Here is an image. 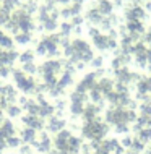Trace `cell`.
I'll use <instances>...</instances> for the list:
<instances>
[{
	"label": "cell",
	"mask_w": 151,
	"mask_h": 154,
	"mask_svg": "<svg viewBox=\"0 0 151 154\" xmlns=\"http://www.w3.org/2000/svg\"><path fill=\"white\" fill-rule=\"evenodd\" d=\"M20 119H21L23 127L33 128V130H36V131H42L44 128H46L44 119L37 117V115H29V114H24V112H23V115Z\"/></svg>",
	"instance_id": "3957f363"
},
{
	"label": "cell",
	"mask_w": 151,
	"mask_h": 154,
	"mask_svg": "<svg viewBox=\"0 0 151 154\" xmlns=\"http://www.w3.org/2000/svg\"><path fill=\"white\" fill-rule=\"evenodd\" d=\"M60 29H62V36H65V34H68V32H70V29H72V24L64 23V24L60 26Z\"/></svg>",
	"instance_id": "ac0fdd59"
},
{
	"label": "cell",
	"mask_w": 151,
	"mask_h": 154,
	"mask_svg": "<svg viewBox=\"0 0 151 154\" xmlns=\"http://www.w3.org/2000/svg\"><path fill=\"white\" fill-rule=\"evenodd\" d=\"M2 119H3V110L0 109V120H2Z\"/></svg>",
	"instance_id": "ffe728a7"
},
{
	"label": "cell",
	"mask_w": 151,
	"mask_h": 154,
	"mask_svg": "<svg viewBox=\"0 0 151 154\" xmlns=\"http://www.w3.org/2000/svg\"><path fill=\"white\" fill-rule=\"evenodd\" d=\"M20 138H21V143L23 144H29L33 146L34 141L37 140V131L33 130V128H28V127H21L20 128Z\"/></svg>",
	"instance_id": "5b68a950"
},
{
	"label": "cell",
	"mask_w": 151,
	"mask_h": 154,
	"mask_svg": "<svg viewBox=\"0 0 151 154\" xmlns=\"http://www.w3.org/2000/svg\"><path fill=\"white\" fill-rule=\"evenodd\" d=\"M5 114L8 119H20L23 115V109L18 106V104H10V106L5 109Z\"/></svg>",
	"instance_id": "ba28073f"
},
{
	"label": "cell",
	"mask_w": 151,
	"mask_h": 154,
	"mask_svg": "<svg viewBox=\"0 0 151 154\" xmlns=\"http://www.w3.org/2000/svg\"><path fill=\"white\" fill-rule=\"evenodd\" d=\"M5 143H7V148L8 149H18L20 146H21V138H20L18 135H13V136H8V138H5Z\"/></svg>",
	"instance_id": "7c38bea8"
},
{
	"label": "cell",
	"mask_w": 151,
	"mask_h": 154,
	"mask_svg": "<svg viewBox=\"0 0 151 154\" xmlns=\"http://www.w3.org/2000/svg\"><path fill=\"white\" fill-rule=\"evenodd\" d=\"M72 81H73V78H72V73H62V76H58V83L57 85L60 86L62 89H65L67 86H70L72 85Z\"/></svg>",
	"instance_id": "4fadbf2b"
},
{
	"label": "cell",
	"mask_w": 151,
	"mask_h": 154,
	"mask_svg": "<svg viewBox=\"0 0 151 154\" xmlns=\"http://www.w3.org/2000/svg\"><path fill=\"white\" fill-rule=\"evenodd\" d=\"M23 112L24 114H29V115H37V112H39V104L36 102V99L28 97L26 104L23 106Z\"/></svg>",
	"instance_id": "52a82bcc"
},
{
	"label": "cell",
	"mask_w": 151,
	"mask_h": 154,
	"mask_svg": "<svg viewBox=\"0 0 151 154\" xmlns=\"http://www.w3.org/2000/svg\"><path fill=\"white\" fill-rule=\"evenodd\" d=\"M0 49H3V51H10V49H15V41H13V37L8 36V34L0 36Z\"/></svg>",
	"instance_id": "9c48e42d"
},
{
	"label": "cell",
	"mask_w": 151,
	"mask_h": 154,
	"mask_svg": "<svg viewBox=\"0 0 151 154\" xmlns=\"http://www.w3.org/2000/svg\"><path fill=\"white\" fill-rule=\"evenodd\" d=\"M13 41L18 45H28L33 41V36L28 34V32H18V34H15V39Z\"/></svg>",
	"instance_id": "8fae6325"
},
{
	"label": "cell",
	"mask_w": 151,
	"mask_h": 154,
	"mask_svg": "<svg viewBox=\"0 0 151 154\" xmlns=\"http://www.w3.org/2000/svg\"><path fill=\"white\" fill-rule=\"evenodd\" d=\"M33 148L36 149L37 154H49L52 151V138L49 136V133L44 130L41 131V135L37 136V140L34 141Z\"/></svg>",
	"instance_id": "7a4b0ae2"
},
{
	"label": "cell",
	"mask_w": 151,
	"mask_h": 154,
	"mask_svg": "<svg viewBox=\"0 0 151 154\" xmlns=\"http://www.w3.org/2000/svg\"><path fill=\"white\" fill-rule=\"evenodd\" d=\"M21 70H23V73L29 75V76H34V75L37 73V65L34 63V62H29V63H23V65H21Z\"/></svg>",
	"instance_id": "5bb4252c"
},
{
	"label": "cell",
	"mask_w": 151,
	"mask_h": 154,
	"mask_svg": "<svg viewBox=\"0 0 151 154\" xmlns=\"http://www.w3.org/2000/svg\"><path fill=\"white\" fill-rule=\"evenodd\" d=\"M0 135H2L3 138L16 135V125L11 122V119H3L2 120V123H0Z\"/></svg>",
	"instance_id": "8992f818"
},
{
	"label": "cell",
	"mask_w": 151,
	"mask_h": 154,
	"mask_svg": "<svg viewBox=\"0 0 151 154\" xmlns=\"http://www.w3.org/2000/svg\"><path fill=\"white\" fill-rule=\"evenodd\" d=\"M0 146H7V143H5V138H3L2 135H0Z\"/></svg>",
	"instance_id": "d6986e66"
},
{
	"label": "cell",
	"mask_w": 151,
	"mask_h": 154,
	"mask_svg": "<svg viewBox=\"0 0 151 154\" xmlns=\"http://www.w3.org/2000/svg\"><path fill=\"white\" fill-rule=\"evenodd\" d=\"M11 78L15 81V88L24 96H34L36 91V85L37 81L34 80V76H29V75L23 73L21 68H13L11 70Z\"/></svg>",
	"instance_id": "6da1fadb"
},
{
	"label": "cell",
	"mask_w": 151,
	"mask_h": 154,
	"mask_svg": "<svg viewBox=\"0 0 151 154\" xmlns=\"http://www.w3.org/2000/svg\"><path fill=\"white\" fill-rule=\"evenodd\" d=\"M18 152L20 154H31L33 152V146H29V144H21V146L18 148Z\"/></svg>",
	"instance_id": "e0dca14e"
},
{
	"label": "cell",
	"mask_w": 151,
	"mask_h": 154,
	"mask_svg": "<svg viewBox=\"0 0 151 154\" xmlns=\"http://www.w3.org/2000/svg\"><path fill=\"white\" fill-rule=\"evenodd\" d=\"M34 57H36V52L31 51V49H26V51H23L21 54H20L18 57V62L20 63H29V62H34Z\"/></svg>",
	"instance_id": "30bf717a"
},
{
	"label": "cell",
	"mask_w": 151,
	"mask_h": 154,
	"mask_svg": "<svg viewBox=\"0 0 151 154\" xmlns=\"http://www.w3.org/2000/svg\"><path fill=\"white\" fill-rule=\"evenodd\" d=\"M46 128H47L49 133H58V131L65 130V120L60 115H52L49 119V122L46 123Z\"/></svg>",
	"instance_id": "277c9868"
},
{
	"label": "cell",
	"mask_w": 151,
	"mask_h": 154,
	"mask_svg": "<svg viewBox=\"0 0 151 154\" xmlns=\"http://www.w3.org/2000/svg\"><path fill=\"white\" fill-rule=\"evenodd\" d=\"M36 55H47V49H46V45L42 41H39V42L36 44V49H34Z\"/></svg>",
	"instance_id": "2e32d148"
},
{
	"label": "cell",
	"mask_w": 151,
	"mask_h": 154,
	"mask_svg": "<svg viewBox=\"0 0 151 154\" xmlns=\"http://www.w3.org/2000/svg\"><path fill=\"white\" fill-rule=\"evenodd\" d=\"M42 28H44L46 31H50V32H52V31H55L57 28H58L57 20H50V18H49L46 23H42Z\"/></svg>",
	"instance_id": "9a60e30c"
}]
</instances>
